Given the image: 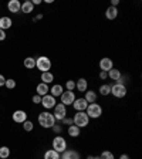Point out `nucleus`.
<instances>
[{"mask_svg": "<svg viewBox=\"0 0 142 159\" xmlns=\"http://www.w3.org/2000/svg\"><path fill=\"white\" fill-rule=\"evenodd\" d=\"M36 91H37V95L40 97H44L48 94L50 88H48V84H44V83H40L39 85L36 87Z\"/></svg>", "mask_w": 142, "mask_h": 159, "instance_id": "obj_19", "label": "nucleus"}, {"mask_svg": "<svg viewBox=\"0 0 142 159\" xmlns=\"http://www.w3.org/2000/svg\"><path fill=\"white\" fill-rule=\"evenodd\" d=\"M39 124L41 125V128H46V129H51L54 125H56V118L51 112L48 111H44V112H40L39 114Z\"/></svg>", "mask_w": 142, "mask_h": 159, "instance_id": "obj_1", "label": "nucleus"}, {"mask_svg": "<svg viewBox=\"0 0 142 159\" xmlns=\"http://www.w3.org/2000/svg\"><path fill=\"white\" fill-rule=\"evenodd\" d=\"M85 95L83 97L84 99H85L88 104H93V102H97V98H98V94L95 93V91H93V89H87L85 93Z\"/></svg>", "mask_w": 142, "mask_h": 159, "instance_id": "obj_15", "label": "nucleus"}, {"mask_svg": "<svg viewBox=\"0 0 142 159\" xmlns=\"http://www.w3.org/2000/svg\"><path fill=\"white\" fill-rule=\"evenodd\" d=\"M119 4V0H112V2H111V6L112 7H117Z\"/></svg>", "mask_w": 142, "mask_h": 159, "instance_id": "obj_39", "label": "nucleus"}, {"mask_svg": "<svg viewBox=\"0 0 142 159\" xmlns=\"http://www.w3.org/2000/svg\"><path fill=\"white\" fill-rule=\"evenodd\" d=\"M23 64L27 70H33V68H36V58H33V57H26Z\"/></svg>", "mask_w": 142, "mask_h": 159, "instance_id": "obj_24", "label": "nucleus"}, {"mask_svg": "<svg viewBox=\"0 0 142 159\" xmlns=\"http://www.w3.org/2000/svg\"><path fill=\"white\" fill-rule=\"evenodd\" d=\"M73 124L78 128H85L89 125V118L85 114V111H78L76 115L73 116Z\"/></svg>", "mask_w": 142, "mask_h": 159, "instance_id": "obj_2", "label": "nucleus"}, {"mask_svg": "<svg viewBox=\"0 0 142 159\" xmlns=\"http://www.w3.org/2000/svg\"><path fill=\"white\" fill-rule=\"evenodd\" d=\"M3 40H6V33H4V30L0 29V41H3Z\"/></svg>", "mask_w": 142, "mask_h": 159, "instance_id": "obj_37", "label": "nucleus"}, {"mask_svg": "<svg viewBox=\"0 0 142 159\" xmlns=\"http://www.w3.org/2000/svg\"><path fill=\"white\" fill-rule=\"evenodd\" d=\"M99 78H101V80H107V78H108V73H105V71H99Z\"/></svg>", "mask_w": 142, "mask_h": 159, "instance_id": "obj_36", "label": "nucleus"}, {"mask_svg": "<svg viewBox=\"0 0 142 159\" xmlns=\"http://www.w3.org/2000/svg\"><path fill=\"white\" fill-rule=\"evenodd\" d=\"M87 107H88V102L84 98H76V101L73 102V108L76 109L77 112L78 111H85Z\"/></svg>", "mask_w": 142, "mask_h": 159, "instance_id": "obj_13", "label": "nucleus"}, {"mask_svg": "<svg viewBox=\"0 0 142 159\" xmlns=\"http://www.w3.org/2000/svg\"><path fill=\"white\" fill-rule=\"evenodd\" d=\"M9 156H10V148L9 146H2V148H0V158L9 159Z\"/></svg>", "mask_w": 142, "mask_h": 159, "instance_id": "obj_28", "label": "nucleus"}, {"mask_svg": "<svg viewBox=\"0 0 142 159\" xmlns=\"http://www.w3.org/2000/svg\"><path fill=\"white\" fill-rule=\"evenodd\" d=\"M105 17L108 20H115L117 17H118V9H117V7L109 6L108 9L105 10Z\"/></svg>", "mask_w": 142, "mask_h": 159, "instance_id": "obj_20", "label": "nucleus"}, {"mask_svg": "<svg viewBox=\"0 0 142 159\" xmlns=\"http://www.w3.org/2000/svg\"><path fill=\"white\" fill-rule=\"evenodd\" d=\"M87 159H93V155H88L87 156Z\"/></svg>", "mask_w": 142, "mask_h": 159, "instance_id": "obj_42", "label": "nucleus"}, {"mask_svg": "<svg viewBox=\"0 0 142 159\" xmlns=\"http://www.w3.org/2000/svg\"><path fill=\"white\" fill-rule=\"evenodd\" d=\"M61 124H63V125H73V118H71V116H64L63 119H61Z\"/></svg>", "mask_w": 142, "mask_h": 159, "instance_id": "obj_33", "label": "nucleus"}, {"mask_svg": "<svg viewBox=\"0 0 142 159\" xmlns=\"http://www.w3.org/2000/svg\"><path fill=\"white\" fill-rule=\"evenodd\" d=\"M7 9L11 13H19L20 10H21V3H20L19 0H10L9 3H7Z\"/></svg>", "mask_w": 142, "mask_h": 159, "instance_id": "obj_16", "label": "nucleus"}, {"mask_svg": "<svg viewBox=\"0 0 142 159\" xmlns=\"http://www.w3.org/2000/svg\"><path fill=\"white\" fill-rule=\"evenodd\" d=\"M67 134H68V136H71V138H78V136L81 135V128H78V126H76L73 124V125H70L68 128H67Z\"/></svg>", "mask_w": 142, "mask_h": 159, "instance_id": "obj_18", "label": "nucleus"}, {"mask_svg": "<svg viewBox=\"0 0 142 159\" xmlns=\"http://www.w3.org/2000/svg\"><path fill=\"white\" fill-rule=\"evenodd\" d=\"M4 83H6V78H4L3 74H0V87H3Z\"/></svg>", "mask_w": 142, "mask_h": 159, "instance_id": "obj_38", "label": "nucleus"}, {"mask_svg": "<svg viewBox=\"0 0 142 159\" xmlns=\"http://www.w3.org/2000/svg\"><path fill=\"white\" fill-rule=\"evenodd\" d=\"M60 99H61V104L66 107L73 105V102L76 101V94L74 91H64L61 95H60Z\"/></svg>", "mask_w": 142, "mask_h": 159, "instance_id": "obj_7", "label": "nucleus"}, {"mask_svg": "<svg viewBox=\"0 0 142 159\" xmlns=\"http://www.w3.org/2000/svg\"><path fill=\"white\" fill-rule=\"evenodd\" d=\"M33 10H34V6H33V3H31L30 0H27V2H24V3H21V11H23V13L29 14V13H31Z\"/></svg>", "mask_w": 142, "mask_h": 159, "instance_id": "obj_25", "label": "nucleus"}, {"mask_svg": "<svg viewBox=\"0 0 142 159\" xmlns=\"http://www.w3.org/2000/svg\"><path fill=\"white\" fill-rule=\"evenodd\" d=\"M44 159H60V153L56 152L54 149H48L44 152Z\"/></svg>", "mask_w": 142, "mask_h": 159, "instance_id": "obj_26", "label": "nucleus"}, {"mask_svg": "<svg viewBox=\"0 0 142 159\" xmlns=\"http://www.w3.org/2000/svg\"><path fill=\"white\" fill-rule=\"evenodd\" d=\"M76 88L78 93H85L88 89V81L85 78H78L76 81Z\"/></svg>", "mask_w": 142, "mask_h": 159, "instance_id": "obj_14", "label": "nucleus"}, {"mask_svg": "<svg viewBox=\"0 0 142 159\" xmlns=\"http://www.w3.org/2000/svg\"><path fill=\"white\" fill-rule=\"evenodd\" d=\"M66 88H67V91H74L76 89V81L74 80H68L66 83Z\"/></svg>", "mask_w": 142, "mask_h": 159, "instance_id": "obj_31", "label": "nucleus"}, {"mask_svg": "<svg viewBox=\"0 0 142 159\" xmlns=\"http://www.w3.org/2000/svg\"><path fill=\"white\" fill-rule=\"evenodd\" d=\"M31 99H33L34 104H41V97L37 95V94H36V95H33V98H31Z\"/></svg>", "mask_w": 142, "mask_h": 159, "instance_id": "obj_35", "label": "nucleus"}, {"mask_svg": "<svg viewBox=\"0 0 142 159\" xmlns=\"http://www.w3.org/2000/svg\"><path fill=\"white\" fill-rule=\"evenodd\" d=\"M85 114L88 115L89 119H97L103 115V107L97 102L88 104V107H87V109H85Z\"/></svg>", "mask_w": 142, "mask_h": 159, "instance_id": "obj_3", "label": "nucleus"}, {"mask_svg": "<svg viewBox=\"0 0 142 159\" xmlns=\"http://www.w3.org/2000/svg\"><path fill=\"white\" fill-rule=\"evenodd\" d=\"M67 107L63 105V104H56V107H54V118H56V121H61V119L64 118V116H67Z\"/></svg>", "mask_w": 142, "mask_h": 159, "instance_id": "obj_8", "label": "nucleus"}, {"mask_svg": "<svg viewBox=\"0 0 142 159\" xmlns=\"http://www.w3.org/2000/svg\"><path fill=\"white\" fill-rule=\"evenodd\" d=\"M93 159H101L99 156H93Z\"/></svg>", "mask_w": 142, "mask_h": 159, "instance_id": "obj_43", "label": "nucleus"}, {"mask_svg": "<svg viewBox=\"0 0 142 159\" xmlns=\"http://www.w3.org/2000/svg\"><path fill=\"white\" fill-rule=\"evenodd\" d=\"M36 68H39L41 73H47L51 68V60L46 56H41L36 60Z\"/></svg>", "mask_w": 142, "mask_h": 159, "instance_id": "obj_4", "label": "nucleus"}, {"mask_svg": "<svg viewBox=\"0 0 142 159\" xmlns=\"http://www.w3.org/2000/svg\"><path fill=\"white\" fill-rule=\"evenodd\" d=\"M41 83H44V84H50V83H53L54 81V75H53V73L51 71H47V73H41Z\"/></svg>", "mask_w": 142, "mask_h": 159, "instance_id": "obj_22", "label": "nucleus"}, {"mask_svg": "<svg viewBox=\"0 0 142 159\" xmlns=\"http://www.w3.org/2000/svg\"><path fill=\"white\" fill-rule=\"evenodd\" d=\"M48 93H50V95H53L54 98H56V97H60L64 93V87L61 85V84H54V85L50 88Z\"/></svg>", "mask_w": 142, "mask_h": 159, "instance_id": "obj_17", "label": "nucleus"}, {"mask_svg": "<svg viewBox=\"0 0 142 159\" xmlns=\"http://www.w3.org/2000/svg\"><path fill=\"white\" fill-rule=\"evenodd\" d=\"M23 128H24V131L30 132V131H33L34 125H33V122H31V121H24V122H23Z\"/></svg>", "mask_w": 142, "mask_h": 159, "instance_id": "obj_32", "label": "nucleus"}, {"mask_svg": "<svg viewBox=\"0 0 142 159\" xmlns=\"http://www.w3.org/2000/svg\"><path fill=\"white\" fill-rule=\"evenodd\" d=\"M4 87H6L7 89H13V88H16V81H14V80H11V78L6 80V83H4Z\"/></svg>", "mask_w": 142, "mask_h": 159, "instance_id": "obj_30", "label": "nucleus"}, {"mask_svg": "<svg viewBox=\"0 0 142 159\" xmlns=\"http://www.w3.org/2000/svg\"><path fill=\"white\" fill-rule=\"evenodd\" d=\"M51 145H53V149L56 151V152L63 153L64 151L67 149L68 143H67L66 138H63V136H56V138L53 139V142H51Z\"/></svg>", "mask_w": 142, "mask_h": 159, "instance_id": "obj_5", "label": "nucleus"}, {"mask_svg": "<svg viewBox=\"0 0 142 159\" xmlns=\"http://www.w3.org/2000/svg\"><path fill=\"white\" fill-rule=\"evenodd\" d=\"M51 129H53V132H54V134H57V135H58V134H61V131H63V126L60 125V124H57V122H56V125H54Z\"/></svg>", "mask_w": 142, "mask_h": 159, "instance_id": "obj_34", "label": "nucleus"}, {"mask_svg": "<svg viewBox=\"0 0 142 159\" xmlns=\"http://www.w3.org/2000/svg\"><path fill=\"white\" fill-rule=\"evenodd\" d=\"M60 159H81V155H80V152L74 151V149H66L60 155Z\"/></svg>", "mask_w": 142, "mask_h": 159, "instance_id": "obj_11", "label": "nucleus"}, {"mask_svg": "<svg viewBox=\"0 0 142 159\" xmlns=\"http://www.w3.org/2000/svg\"><path fill=\"white\" fill-rule=\"evenodd\" d=\"M109 94H111V84H103L99 87V95L107 97Z\"/></svg>", "mask_w": 142, "mask_h": 159, "instance_id": "obj_27", "label": "nucleus"}, {"mask_svg": "<svg viewBox=\"0 0 142 159\" xmlns=\"http://www.w3.org/2000/svg\"><path fill=\"white\" fill-rule=\"evenodd\" d=\"M31 3H33V6H39V4H41V0H31Z\"/></svg>", "mask_w": 142, "mask_h": 159, "instance_id": "obj_40", "label": "nucleus"}, {"mask_svg": "<svg viewBox=\"0 0 142 159\" xmlns=\"http://www.w3.org/2000/svg\"><path fill=\"white\" fill-rule=\"evenodd\" d=\"M0 159H2V158H0Z\"/></svg>", "mask_w": 142, "mask_h": 159, "instance_id": "obj_44", "label": "nucleus"}, {"mask_svg": "<svg viewBox=\"0 0 142 159\" xmlns=\"http://www.w3.org/2000/svg\"><path fill=\"white\" fill-rule=\"evenodd\" d=\"M11 24H13V21H11V19L7 16L4 17H0V29L2 30H7L11 27Z\"/></svg>", "mask_w": 142, "mask_h": 159, "instance_id": "obj_21", "label": "nucleus"}, {"mask_svg": "<svg viewBox=\"0 0 142 159\" xmlns=\"http://www.w3.org/2000/svg\"><path fill=\"white\" fill-rule=\"evenodd\" d=\"M111 68H114V61L109 57H103V58L99 60V71L108 73Z\"/></svg>", "mask_w": 142, "mask_h": 159, "instance_id": "obj_9", "label": "nucleus"}, {"mask_svg": "<svg viewBox=\"0 0 142 159\" xmlns=\"http://www.w3.org/2000/svg\"><path fill=\"white\" fill-rule=\"evenodd\" d=\"M126 93H128V89H126V85H124V84L115 83L111 85V94L115 98H124L126 95Z\"/></svg>", "mask_w": 142, "mask_h": 159, "instance_id": "obj_6", "label": "nucleus"}, {"mask_svg": "<svg viewBox=\"0 0 142 159\" xmlns=\"http://www.w3.org/2000/svg\"><path fill=\"white\" fill-rule=\"evenodd\" d=\"M99 158L101 159H115V156H114V153L111 152V151H103L101 155H99Z\"/></svg>", "mask_w": 142, "mask_h": 159, "instance_id": "obj_29", "label": "nucleus"}, {"mask_svg": "<svg viewBox=\"0 0 142 159\" xmlns=\"http://www.w3.org/2000/svg\"><path fill=\"white\" fill-rule=\"evenodd\" d=\"M119 159H129V155L128 153H122V155L119 156Z\"/></svg>", "mask_w": 142, "mask_h": 159, "instance_id": "obj_41", "label": "nucleus"}, {"mask_svg": "<svg viewBox=\"0 0 142 159\" xmlns=\"http://www.w3.org/2000/svg\"><path fill=\"white\" fill-rule=\"evenodd\" d=\"M13 121L17 124H23L24 121H27V114L23 109H17L13 112Z\"/></svg>", "mask_w": 142, "mask_h": 159, "instance_id": "obj_12", "label": "nucleus"}, {"mask_svg": "<svg viewBox=\"0 0 142 159\" xmlns=\"http://www.w3.org/2000/svg\"><path fill=\"white\" fill-rule=\"evenodd\" d=\"M56 104H57V101H56V98H54L53 95L47 94V95L41 97V105H43L46 109L54 108V107H56Z\"/></svg>", "mask_w": 142, "mask_h": 159, "instance_id": "obj_10", "label": "nucleus"}, {"mask_svg": "<svg viewBox=\"0 0 142 159\" xmlns=\"http://www.w3.org/2000/svg\"><path fill=\"white\" fill-rule=\"evenodd\" d=\"M119 77H121V71H119L118 68H111L108 71V78H111L112 81H118L119 80Z\"/></svg>", "mask_w": 142, "mask_h": 159, "instance_id": "obj_23", "label": "nucleus"}]
</instances>
